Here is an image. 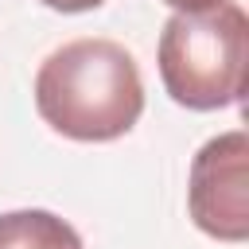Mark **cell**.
Returning <instances> with one entry per match:
<instances>
[{"label": "cell", "mask_w": 249, "mask_h": 249, "mask_svg": "<svg viewBox=\"0 0 249 249\" xmlns=\"http://www.w3.org/2000/svg\"><path fill=\"white\" fill-rule=\"evenodd\" d=\"M35 109L70 140H117L144 113L140 66L113 39H74L39 66Z\"/></svg>", "instance_id": "cell-1"}, {"label": "cell", "mask_w": 249, "mask_h": 249, "mask_svg": "<svg viewBox=\"0 0 249 249\" xmlns=\"http://www.w3.org/2000/svg\"><path fill=\"white\" fill-rule=\"evenodd\" d=\"M163 4H171L175 12H206V8H218L226 0H163Z\"/></svg>", "instance_id": "cell-6"}, {"label": "cell", "mask_w": 249, "mask_h": 249, "mask_svg": "<svg viewBox=\"0 0 249 249\" xmlns=\"http://www.w3.org/2000/svg\"><path fill=\"white\" fill-rule=\"evenodd\" d=\"M43 4L54 8V12H89V8H97L105 0H43Z\"/></svg>", "instance_id": "cell-5"}, {"label": "cell", "mask_w": 249, "mask_h": 249, "mask_svg": "<svg viewBox=\"0 0 249 249\" xmlns=\"http://www.w3.org/2000/svg\"><path fill=\"white\" fill-rule=\"evenodd\" d=\"M191 218L218 241L249 237V136L241 128L206 140L191 163Z\"/></svg>", "instance_id": "cell-3"}, {"label": "cell", "mask_w": 249, "mask_h": 249, "mask_svg": "<svg viewBox=\"0 0 249 249\" xmlns=\"http://www.w3.org/2000/svg\"><path fill=\"white\" fill-rule=\"evenodd\" d=\"M249 19L237 4L175 12L160 31V78L187 109H226L245 97Z\"/></svg>", "instance_id": "cell-2"}, {"label": "cell", "mask_w": 249, "mask_h": 249, "mask_svg": "<svg viewBox=\"0 0 249 249\" xmlns=\"http://www.w3.org/2000/svg\"><path fill=\"white\" fill-rule=\"evenodd\" d=\"M0 249H82V237L51 210H12L0 214Z\"/></svg>", "instance_id": "cell-4"}]
</instances>
